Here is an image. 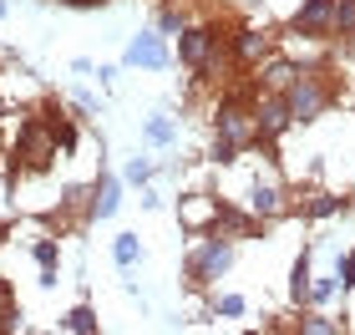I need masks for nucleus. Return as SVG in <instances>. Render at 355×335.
I'll return each instance as SVG.
<instances>
[{"label":"nucleus","instance_id":"obj_9","mask_svg":"<svg viewBox=\"0 0 355 335\" xmlns=\"http://www.w3.org/2000/svg\"><path fill=\"white\" fill-rule=\"evenodd\" d=\"M295 71H300V61L289 51H269L249 76H254V87H259V92H284L289 82H295Z\"/></svg>","mask_w":355,"mask_h":335},{"label":"nucleus","instance_id":"obj_8","mask_svg":"<svg viewBox=\"0 0 355 335\" xmlns=\"http://www.w3.org/2000/svg\"><path fill=\"white\" fill-rule=\"evenodd\" d=\"M214 229H218V234H229L234 244H239V239H264V218H259V214H249V209H239V203H229V198H218V209H214Z\"/></svg>","mask_w":355,"mask_h":335},{"label":"nucleus","instance_id":"obj_7","mask_svg":"<svg viewBox=\"0 0 355 335\" xmlns=\"http://www.w3.org/2000/svg\"><path fill=\"white\" fill-rule=\"evenodd\" d=\"M244 209L259 214V218L269 223V218L289 214V188H284L279 178H249V188H244Z\"/></svg>","mask_w":355,"mask_h":335},{"label":"nucleus","instance_id":"obj_1","mask_svg":"<svg viewBox=\"0 0 355 335\" xmlns=\"http://www.w3.org/2000/svg\"><path fill=\"white\" fill-rule=\"evenodd\" d=\"M279 97L289 107V117H295V127H310V122H320L335 102H340V82H335L330 67H300L295 82H289Z\"/></svg>","mask_w":355,"mask_h":335},{"label":"nucleus","instance_id":"obj_13","mask_svg":"<svg viewBox=\"0 0 355 335\" xmlns=\"http://www.w3.org/2000/svg\"><path fill=\"white\" fill-rule=\"evenodd\" d=\"M300 335H345V320H335V315H325L320 305H304L300 320H295Z\"/></svg>","mask_w":355,"mask_h":335},{"label":"nucleus","instance_id":"obj_31","mask_svg":"<svg viewBox=\"0 0 355 335\" xmlns=\"http://www.w3.org/2000/svg\"><path fill=\"white\" fill-rule=\"evenodd\" d=\"M0 117H6V102H0Z\"/></svg>","mask_w":355,"mask_h":335},{"label":"nucleus","instance_id":"obj_28","mask_svg":"<svg viewBox=\"0 0 355 335\" xmlns=\"http://www.w3.org/2000/svg\"><path fill=\"white\" fill-rule=\"evenodd\" d=\"M234 6H244V10H254V6H259V0H234Z\"/></svg>","mask_w":355,"mask_h":335},{"label":"nucleus","instance_id":"obj_29","mask_svg":"<svg viewBox=\"0 0 355 335\" xmlns=\"http://www.w3.org/2000/svg\"><path fill=\"white\" fill-rule=\"evenodd\" d=\"M6 234H10V223H0V244H6Z\"/></svg>","mask_w":355,"mask_h":335},{"label":"nucleus","instance_id":"obj_21","mask_svg":"<svg viewBox=\"0 0 355 335\" xmlns=\"http://www.w3.org/2000/svg\"><path fill=\"white\" fill-rule=\"evenodd\" d=\"M335 41H355V0H335Z\"/></svg>","mask_w":355,"mask_h":335},{"label":"nucleus","instance_id":"obj_22","mask_svg":"<svg viewBox=\"0 0 355 335\" xmlns=\"http://www.w3.org/2000/svg\"><path fill=\"white\" fill-rule=\"evenodd\" d=\"M335 290H340V275H315L310 280V305H330Z\"/></svg>","mask_w":355,"mask_h":335},{"label":"nucleus","instance_id":"obj_15","mask_svg":"<svg viewBox=\"0 0 355 335\" xmlns=\"http://www.w3.org/2000/svg\"><path fill=\"white\" fill-rule=\"evenodd\" d=\"M350 209V198H340V194H310L300 203V214L304 218H335V214H345Z\"/></svg>","mask_w":355,"mask_h":335},{"label":"nucleus","instance_id":"obj_25","mask_svg":"<svg viewBox=\"0 0 355 335\" xmlns=\"http://www.w3.org/2000/svg\"><path fill=\"white\" fill-rule=\"evenodd\" d=\"M183 26H188V15L178 10V6H163V10H157V31H163V36H178Z\"/></svg>","mask_w":355,"mask_h":335},{"label":"nucleus","instance_id":"obj_18","mask_svg":"<svg viewBox=\"0 0 355 335\" xmlns=\"http://www.w3.org/2000/svg\"><path fill=\"white\" fill-rule=\"evenodd\" d=\"M112 264H117V269L142 264V239L137 234H117V239H112Z\"/></svg>","mask_w":355,"mask_h":335},{"label":"nucleus","instance_id":"obj_2","mask_svg":"<svg viewBox=\"0 0 355 335\" xmlns=\"http://www.w3.org/2000/svg\"><path fill=\"white\" fill-rule=\"evenodd\" d=\"M229 264H234V239H229V234H218V229L193 234V244H188V254H183V280H188V290H208L214 280L229 275Z\"/></svg>","mask_w":355,"mask_h":335},{"label":"nucleus","instance_id":"obj_19","mask_svg":"<svg viewBox=\"0 0 355 335\" xmlns=\"http://www.w3.org/2000/svg\"><path fill=\"white\" fill-rule=\"evenodd\" d=\"M31 259L41 264V275H56V269H61V244L46 234V239H36V244H31Z\"/></svg>","mask_w":355,"mask_h":335},{"label":"nucleus","instance_id":"obj_4","mask_svg":"<svg viewBox=\"0 0 355 335\" xmlns=\"http://www.w3.org/2000/svg\"><path fill=\"white\" fill-rule=\"evenodd\" d=\"M269 51H274V36L264 26H254V21L229 26V61H234V71H254Z\"/></svg>","mask_w":355,"mask_h":335},{"label":"nucleus","instance_id":"obj_16","mask_svg":"<svg viewBox=\"0 0 355 335\" xmlns=\"http://www.w3.org/2000/svg\"><path fill=\"white\" fill-rule=\"evenodd\" d=\"M56 325L67 330V335H96V330H102V320H96V310H92V305H71Z\"/></svg>","mask_w":355,"mask_h":335},{"label":"nucleus","instance_id":"obj_27","mask_svg":"<svg viewBox=\"0 0 355 335\" xmlns=\"http://www.w3.org/2000/svg\"><path fill=\"white\" fill-rule=\"evenodd\" d=\"M56 6H71V10H102V6H112V0H56Z\"/></svg>","mask_w":355,"mask_h":335},{"label":"nucleus","instance_id":"obj_12","mask_svg":"<svg viewBox=\"0 0 355 335\" xmlns=\"http://www.w3.org/2000/svg\"><path fill=\"white\" fill-rule=\"evenodd\" d=\"M122 178H112V173H102V178L92 183V218H112L122 209Z\"/></svg>","mask_w":355,"mask_h":335},{"label":"nucleus","instance_id":"obj_10","mask_svg":"<svg viewBox=\"0 0 355 335\" xmlns=\"http://www.w3.org/2000/svg\"><path fill=\"white\" fill-rule=\"evenodd\" d=\"M41 122L51 127V137H56V153H61V157H71V153H76V142H82L76 122H71V117H67V112H61L56 102H46V107H41Z\"/></svg>","mask_w":355,"mask_h":335},{"label":"nucleus","instance_id":"obj_11","mask_svg":"<svg viewBox=\"0 0 355 335\" xmlns=\"http://www.w3.org/2000/svg\"><path fill=\"white\" fill-rule=\"evenodd\" d=\"M214 209H218V198H208V194L178 198V218H183V229H188V234H203V229H214Z\"/></svg>","mask_w":355,"mask_h":335},{"label":"nucleus","instance_id":"obj_20","mask_svg":"<svg viewBox=\"0 0 355 335\" xmlns=\"http://www.w3.org/2000/svg\"><path fill=\"white\" fill-rule=\"evenodd\" d=\"M21 305H15V290H10V280H0V330H21Z\"/></svg>","mask_w":355,"mask_h":335},{"label":"nucleus","instance_id":"obj_23","mask_svg":"<svg viewBox=\"0 0 355 335\" xmlns=\"http://www.w3.org/2000/svg\"><path fill=\"white\" fill-rule=\"evenodd\" d=\"M122 183H132V188H148V183H153V163H148V157H127V168H122Z\"/></svg>","mask_w":355,"mask_h":335},{"label":"nucleus","instance_id":"obj_30","mask_svg":"<svg viewBox=\"0 0 355 335\" xmlns=\"http://www.w3.org/2000/svg\"><path fill=\"white\" fill-rule=\"evenodd\" d=\"M0 15H6V0H0Z\"/></svg>","mask_w":355,"mask_h":335},{"label":"nucleus","instance_id":"obj_3","mask_svg":"<svg viewBox=\"0 0 355 335\" xmlns=\"http://www.w3.org/2000/svg\"><path fill=\"white\" fill-rule=\"evenodd\" d=\"M10 157H15V173H46V168L56 163V137H51V127L41 122V112L15 122Z\"/></svg>","mask_w":355,"mask_h":335},{"label":"nucleus","instance_id":"obj_17","mask_svg":"<svg viewBox=\"0 0 355 335\" xmlns=\"http://www.w3.org/2000/svg\"><path fill=\"white\" fill-rule=\"evenodd\" d=\"M142 137H148L153 148H173V142H178V122L168 117V112H153L148 127H142Z\"/></svg>","mask_w":355,"mask_h":335},{"label":"nucleus","instance_id":"obj_5","mask_svg":"<svg viewBox=\"0 0 355 335\" xmlns=\"http://www.w3.org/2000/svg\"><path fill=\"white\" fill-rule=\"evenodd\" d=\"M289 36L300 41H335V0H300L289 15Z\"/></svg>","mask_w":355,"mask_h":335},{"label":"nucleus","instance_id":"obj_6","mask_svg":"<svg viewBox=\"0 0 355 335\" xmlns=\"http://www.w3.org/2000/svg\"><path fill=\"white\" fill-rule=\"evenodd\" d=\"M122 67H142V71H168L173 67V51H168V36L163 31H137L122 51Z\"/></svg>","mask_w":355,"mask_h":335},{"label":"nucleus","instance_id":"obj_14","mask_svg":"<svg viewBox=\"0 0 355 335\" xmlns=\"http://www.w3.org/2000/svg\"><path fill=\"white\" fill-rule=\"evenodd\" d=\"M310 249H300V259L289 264V300H295V310H304L310 305Z\"/></svg>","mask_w":355,"mask_h":335},{"label":"nucleus","instance_id":"obj_26","mask_svg":"<svg viewBox=\"0 0 355 335\" xmlns=\"http://www.w3.org/2000/svg\"><path fill=\"white\" fill-rule=\"evenodd\" d=\"M335 275H340V290H355V249L335 259Z\"/></svg>","mask_w":355,"mask_h":335},{"label":"nucleus","instance_id":"obj_24","mask_svg":"<svg viewBox=\"0 0 355 335\" xmlns=\"http://www.w3.org/2000/svg\"><path fill=\"white\" fill-rule=\"evenodd\" d=\"M244 310H249L244 295H218V300H214V315H223V320H239Z\"/></svg>","mask_w":355,"mask_h":335}]
</instances>
